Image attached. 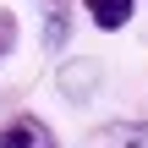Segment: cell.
<instances>
[{"mask_svg":"<svg viewBox=\"0 0 148 148\" xmlns=\"http://www.w3.org/2000/svg\"><path fill=\"white\" fill-rule=\"evenodd\" d=\"M82 5H88L93 27H104V33L126 27V22H132V11H137V0H82Z\"/></svg>","mask_w":148,"mask_h":148,"instance_id":"obj_1","label":"cell"},{"mask_svg":"<svg viewBox=\"0 0 148 148\" xmlns=\"http://www.w3.org/2000/svg\"><path fill=\"white\" fill-rule=\"evenodd\" d=\"M0 148H49V132L38 121H16V126L0 132Z\"/></svg>","mask_w":148,"mask_h":148,"instance_id":"obj_2","label":"cell"},{"mask_svg":"<svg viewBox=\"0 0 148 148\" xmlns=\"http://www.w3.org/2000/svg\"><path fill=\"white\" fill-rule=\"evenodd\" d=\"M49 49H66V0H49V33H44Z\"/></svg>","mask_w":148,"mask_h":148,"instance_id":"obj_3","label":"cell"},{"mask_svg":"<svg viewBox=\"0 0 148 148\" xmlns=\"http://www.w3.org/2000/svg\"><path fill=\"white\" fill-rule=\"evenodd\" d=\"M143 137H148V132L137 126V121H132V126H110V132H104V143H110V148H148Z\"/></svg>","mask_w":148,"mask_h":148,"instance_id":"obj_4","label":"cell"},{"mask_svg":"<svg viewBox=\"0 0 148 148\" xmlns=\"http://www.w3.org/2000/svg\"><path fill=\"white\" fill-rule=\"evenodd\" d=\"M93 77H99L93 66H66V71H60V88H66V93H88Z\"/></svg>","mask_w":148,"mask_h":148,"instance_id":"obj_5","label":"cell"},{"mask_svg":"<svg viewBox=\"0 0 148 148\" xmlns=\"http://www.w3.org/2000/svg\"><path fill=\"white\" fill-rule=\"evenodd\" d=\"M11 49V16H0V55Z\"/></svg>","mask_w":148,"mask_h":148,"instance_id":"obj_6","label":"cell"}]
</instances>
